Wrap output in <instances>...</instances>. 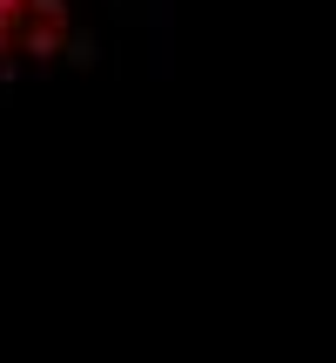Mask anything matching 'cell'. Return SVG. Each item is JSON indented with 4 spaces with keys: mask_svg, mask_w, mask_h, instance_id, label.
Wrapping results in <instances>:
<instances>
[{
    "mask_svg": "<svg viewBox=\"0 0 336 363\" xmlns=\"http://www.w3.org/2000/svg\"><path fill=\"white\" fill-rule=\"evenodd\" d=\"M88 54L74 0H0V81L54 74Z\"/></svg>",
    "mask_w": 336,
    "mask_h": 363,
    "instance_id": "obj_1",
    "label": "cell"
}]
</instances>
